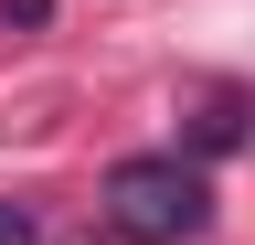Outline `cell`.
Wrapping results in <instances>:
<instances>
[{
  "label": "cell",
  "mask_w": 255,
  "mask_h": 245,
  "mask_svg": "<svg viewBox=\"0 0 255 245\" xmlns=\"http://www.w3.org/2000/svg\"><path fill=\"white\" fill-rule=\"evenodd\" d=\"M43 11H53V0H0V21H11V32H32Z\"/></svg>",
  "instance_id": "4"
},
{
  "label": "cell",
  "mask_w": 255,
  "mask_h": 245,
  "mask_svg": "<svg viewBox=\"0 0 255 245\" xmlns=\"http://www.w3.org/2000/svg\"><path fill=\"white\" fill-rule=\"evenodd\" d=\"M107 224L117 245H191L213 224V171L191 149H128L107 171Z\"/></svg>",
  "instance_id": "1"
},
{
  "label": "cell",
  "mask_w": 255,
  "mask_h": 245,
  "mask_svg": "<svg viewBox=\"0 0 255 245\" xmlns=\"http://www.w3.org/2000/svg\"><path fill=\"white\" fill-rule=\"evenodd\" d=\"M0 245H43V224H32V203H0Z\"/></svg>",
  "instance_id": "3"
},
{
  "label": "cell",
  "mask_w": 255,
  "mask_h": 245,
  "mask_svg": "<svg viewBox=\"0 0 255 245\" xmlns=\"http://www.w3.org/2000/svg\"><path fill=\"white\" fill-rule=\"evenodd\" d=\"M245 128H255V107H245V96H213L202 117H191V160H223V149H245Z\"/></svg>",
  "instance_id": "2"
}]
</instances>
